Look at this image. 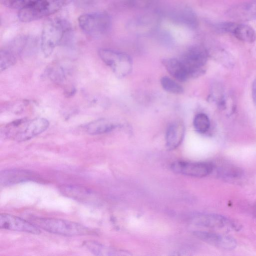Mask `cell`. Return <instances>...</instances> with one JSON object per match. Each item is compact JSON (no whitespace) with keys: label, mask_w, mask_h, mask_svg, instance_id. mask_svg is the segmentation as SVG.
Returning a JSON list of instances; mask_svg holds the SVG:
<instances>
[{"label":"cell","mask_w":256,"mask_h":256,"mask_svg":"<svg viewBox=\"0 0 256 256\" xmlns=\"http://www.w3.org/2000/svg\"><path fill=\"white\" fill-rule=\"evenodd\" d=\"M168 17L174 23L190 28H196L198 24L196 14L192 8L186 6L174 8L170 12Z\"/></svg>","instance_id":"obj_16"},{"label":"cell","mask_w":256,"mask_h":256,"mask_svg":"<svg viewBox=\"0 0 256 256\" xmlns=\"http://www.w3.org/2000/svg\"><path fill=\"white\" fill-rule=\"evenodd\" d=\"M252 97L253 101L256 106V78L254 80L252 86Z\"/></svg>","instance_id":"obj_29"},{"label":"cell","mask_w":256,"mask_h":256,"mask_svg":"<svg viewBox=\"0 0 256 256\" xmlns=\"http://www.w3.org/2000/svg\"><path fill=\"white\" fill-rule=\"evenodd\" d=\"M218 174L223 178L234 179L240 178L242 174L240 169L232 166H222L218 168Z\"/></svg>","instance_id":"obj_24"},{"label":"cell","mask_w":256,"mask_h":256,"mask_svg":"<svg viewBox=\"0 0 256 256\" xmlns=\"http://www.w3.org/2000/svg\"><path fill=\"white\" fill-rule=\"evenodd\" d=\"M28 43L26 37H20L13 40L0 52V70L3 71L14 65L22 54Z\"/></svg>","instance_id":"obj_9"},{"label":"cell","mask_w":256,"mask_h":256,"mask_svg":"<svg viewBox=\"0 0 256 256\" xmlns=\"http://www.w3.org/2000/svg\"><path fill=\"white\" fill-rule=\"evenodd\" d=\"M98 54L100 59L111 68L118 78H122L130 74L132 70V60L126 53L100 48Z\"/></svg>","instance_id":"obj_5"},{"label":"cell","mask_w":256,"mask_h":256,"mask_svg":"<svg viewBox=\"0 0 256 256\" xmlns=\"http://www.w3.org/2000/svg\"><path fill=\"white\" fill-rule=\"evenodd\" d=\"M254 212H255V213H256V208H255Z\"/></svg>","instance_id":"obj_30"},{"label":"cell","mask_w":256,"mask_h":256,"mask_svg":"<svg viewBox=\"0 0 256 256\" xmlns=\"http://www.w3.org/2000/svg\"><path fill=\"white\" fill-rule=\"evenodd\" d=\"M70 28L68 22L60 18H49L44 22L41 34L40 46L46 56H49L52 53Z\"/></svg>","instance_id":"obj_1"},{"label":"cell","mask_w":256,"mask_h":256,"mask_svg":"<svg viewBox=\"0 0 256 256\" xmlns=\"http://www.w3.org/2000/svg\"><path fill=\"white\" fill-rule=\"evenodd\" d=\"M61 192L64 196L84 203L94 202V193L90 190L76 185H63L60 188Z\"/></svg>","instance_id":"obj_18"},{"label":"cell","mask_w":256,"mask_h":256,"mask_svg":"<svg viewBox=\"0 0 256 256\" xmlns=\"http://www.w3.org/2000/svg\"><path fill=\"white\" fill-rule=\"evenodd\" d=\"M159 20L157 14H146L132 20L128 24V28L136 34L147 33L156 28Z\"/></svg>","instance_id":"obj_15"},{"label":"cell","mask_w":256,"mask_h":256,"mask_svg":"<svg viewBox=\"0 0 256 256\" xmlns=\"http://www.w3.org/2000/svg\"><path fill=\"white\" fill-rule=\"evenodd\" d=\"M175 172L186 176L202 178L207 176L214 170V165L207 162H188L176 161L171 165Z\"/></svg>","instance_id":"obj_8"},{"label":"cell","mask_w":256,"mask_h":256,"mask_svg":"<svg viewBox=\"0 0 256 256\" xmlns=\"http://www.w3.org/2000/svg\"><path fill=\"white\" fill-rule=\"evenodd\" d=\"M49 126L48 121L43 118L28 120L24 126L16 140L23 142L28 140L45 131Z\"/></svg>","instance_id":"obj_17"},{"label":"cell","mask_w":256,"mask_h":256,"mask_svg":"<svg viewBox=\"0 0 256 256\" xmlns=\"http://www.w3.org/2000/svg\"><path fill=\"white\" fill-rule=\"evenodd\" d=\"M78 23L80 28L85 34L97 38L109 31L112 21L108 13L94 12L80 15L78 18Z\"/></svg>","instance_id":"obj_4"},{"label":"cell","mask_w":256,"mask_h":256,"mask_svg":"<svg viewBox=\"0 0 256 256\" xmlns=\"http://www.w3.org/2000/svg\"><path fill=\"white\" fill-rule=\"evenodd\" d=\"M208 58V52L202 46H193L182 55L180 60L184 64L190 78H198L205 72L204 66Z\"/></svg>","instance_id":"obj_6"},{"label":"cell","mask_w":256,"mask_h":256,"mask_svg":"<svg viewBox=\"0 0 256 256\" xmlns=\"http://www.w3.org/2000/svg\"><path fill=\"white\" fill-rule=\"evenodd\" d=\"M157 0H126L128 6L138 9L148 8L152 6Z\"/></svg>","instance_id":"obj_28"},{"label":"cell","mask_w":256,"mask_h":256,"mask_svg":"<svg viewBox=\"0 0 256 256\" xmlns=\"http://www.w3.org/2000/svg\"><path fill=\"white\" fill-rule=\"evenodd\" d=\"M30 222L48 232L64 236L90 234L91 230L80 224L58 218H32Z\"/></svg>","instance_id":"obj_2"},{"label":"cell","mask_w":256,"mask_h":256,"mask_svg":"<svg viewBox=\"0 0 256 256\" xmlns=\"http://www.w3.org/2000/svg\"><path fill=\"white\" fill-rule=\"evenodd\" d=\"M38 179V177L36 174L22 169L14 168L4 170L1 171L0 174V184L4 186L36 180Z\"/></svg>","instance_id":"obj_14"},{"label":"cell","mask_w":256,"mask_h":256,"mask_svg":"<svg viewBox=\"0 0 256 256\" xmlns=\"http://www.w3.org/2000/svg\"><path fill=\"white\" fill-rule=\"evenodd\" d=\"M215 28L221 32L230 33L244 42L252 43L256 40L255 30L248 24L225 22L216 24Z\"/></svg>","instance_id":"obj_10"},{"label":"cell","mask_w":256,"mask_h":256,"mask_svg":"<svg viewBox=\"0 0 256 256\" xmlns=\"http://www.w3.org/2000/svg\"><path fill=\"white\" fill-rule=\"evenodd\" d=\"M67 0H36L19 10L18 18L23 22H29L50 16L59 10Z\"/></svg>","instance_id":"obj_3"},{"label":"cell","mask_w":256,"mask_h":256,"mask_svg":"<svg viewBox=\"0 0 256 256\" xmlns=\"http://www.w3.org/2000/svg\"><path fill=\"white\" fill-rule=\"evenodd\" d=\"M188 220L194 225L216 229L238 230L240 226L236 222L216 214L196 212L190 215Z\"/></svg>","instance_id":"obj_7"},{"label":"cell","mask_w":256,"mask_h":256,"mask_svg":"<svg viewBox=\"0 0 256 256\" xmlns=\"http://www.w3.org/2000/svg\"><path fill=\"white\" fill-rule=\"evenodd\" d=\"M185 132L183 123L176 121L171 124L167 128L166 145L168 149L172 150L178 148L182 142Z\"/></svg>","instance_id":"obj_19"},{"label":"cell","mask_w":256,"mask_h":256,"mask_svg":"<svg viewBox=\"0 0 256 256\" xmlns=\"http://www.w3.org/2000/svg\"><path fill=\"white\" fill-rule=\"evenodd\" d=\"M194 234L205 242L223 250H232L236 246V240L228 236L205 231H195Z\"/></svg>","instance_id":"obj_12"},{"label":"cell","mask_w":256,"mask_h":256,"mask_svg":"<svg viewBox=\"0 0 256 256\" xmlns=\"http://www.w3.org/2000/svg\"><path fill=\"white\" fill-rule=\"evenodd\" d=\"M48 72V75L50 78L56 82H62L66 75V70L60 66L50 68Z\"/></svg>","instance_id":"obj_27"},{"label":"cell","mask_w":256,"mask_h":256,"mask_svg":"<svg viewBox=\"0 0 256 256\" xmlns=\"http://www.w3.org/2000/svg\"><path fill=\"white\" fill-rule=\"evenodd\" d=\"M162 64L168 72L176 80L184 82L190 78L188 70L180 59L164 58L162 60Z\"/></svg>","instance_id":"obj_20"},{"label":"cell","mask_w":256,"mask_h":256,"mask_svg":"<svg viewBox=\"0 0 256 256\" xmlns=\"http://www.w3.org/2000/svg\"><path fill=\"white\" fill-rule=\"evenodd\" d=\"M36 0H0L1 4L4 6L22 10L28 6Z\"/></svg>","instance_id":"obj_26"},{"label":"cell","mask_w":256,"mask_h":256,"mask_svg":"<svg viewBox=\"0 0 256 256\" xmlns=\"http://www.w3.org/2000/svg\"><path fill=\"white\" fill-rule=\"evenodd\" d=\"M118 124L113 120L100 118L89 122L84 126L86 132L90 134H100L108 132L116 128Z\"/></svg>","instance_id":"obj_21"},{"label":"cell","mask_w":256,"mask_h":256,"mask_svg":"<svg viewBox=\"0 0 256 256\" xmlns=\"http://www.w3.org/2000/svg\"><path fill=\"white\" fill-rule=\"evenodd\" d=\"M0 227L4 229L34 234L40 232L39 228L32 222L6 214H1L0 215Z\"/></svg>","instance_id":"obj_11"},{"label":"cell","mask_w":256,"mask_h":256,"mask_svg":"<svg viewBox=\"0 0 256 256\" xmlns=\"http://www.w3.org/2000/svg\"><path fill=\"white\" fill-rule=\"evenodd\" d=\"M160 84L163 88L169 92L180 94L184 92L183 88L179 84L168 76L162 77Z\"/></svg>","instance_id":"obj_23"},{"label":"cell","mask_w":256,"mask_h":256,"mask_svg":"<svg viewBox=\"0 0 256 256\" xmlns=\"http://www.w3.org/2000/svg\"><path fill=\"white\" fill-rule=\"evenodd\" d=\"M226 14L228 18L239 21L256 20V0L232 6L226 10Z\"/></svg>","instance_id":"obj_13"},{"label":"cell","mask_w":256,"mask_h":256,"mask_svg":"<svg viewBox=\"0 0 256 256\" xmlns=\"http://www.w3.org/2000/svg\"><path fill=\"white\" fill-rule=\"evenodd\" d=\"M85 245L92 252L96 255H112L116 252L112 248L94 242H87L85 243Z\"/></svg>","instance_id":"obj_25"},{"label":"cell","mask_w":256,"mask_h":256,"mask_svg":"<svg viewBox=\"0 0 256 256\" xmlns=\"http://www.w3.org/2000/svg\"><path fill=\"white\" fill-rule=\"evenodd\" d=\"M194 126L198 132L206 133L210 126V121L208 116L204 113L197 114L194 120Z\"/></svg>","instance_id":"obj_22"}]
</instances>
